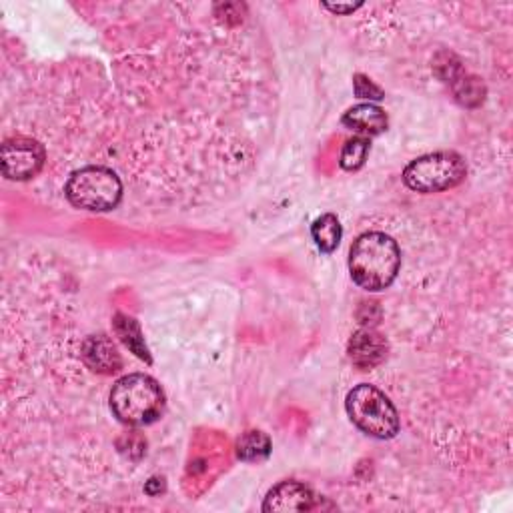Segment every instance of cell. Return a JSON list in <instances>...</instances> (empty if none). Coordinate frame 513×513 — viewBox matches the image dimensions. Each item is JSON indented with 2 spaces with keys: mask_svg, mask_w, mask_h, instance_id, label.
I'll list each match as a JSON object with an SVG mask.
<instances>
[{
  "mask_svg": "<svg viewBox=\"0 0 513 513\" xmlns=\"http://www.w3.org/2000/svg\"><path fill=\"white\" fill-rule=\"evenodd\" d=\"M65 195L77 209L107 213L119 207L123 199V183L113 169L89 165L69 177Z\"/></svg>",
  "mask_w": 513,
  "mask_h": 513,
  "instance_id": "obj_4",
  "label": "cell"
},
{
  "mask_svg": "<svg viewBox=\"0 0 513 513\" xmlns=\"http://www.w3.org/2000/svg\"><path fill=\"white\" fill-rule=\"evenodd\" d=\"M113 327H115V333L119 335V339H121L137 357H141V359H145L147 363H151V355H149L145 337H143L141 327H139V323H137L135 319H131V317H127V315H123V313H119V315L115 317Z\"/></svg>",
  "mask_w": 513,
  "mask_h": 513,
  "instance_id": "obj_12",
  "label": "cell"
},
{
  "mask_svg": "<svg viewBox=\"0 0 513 513\" xmlns=\"http://www.w3.org/2000/svg\"><path fill=\"white\" fill-rule=\"evenodd\" d=\"M341 237H343V227L337 215L333 213H325L311 223V239L315 241L321 253H327V255L333 253L339 247Z\"/></svg>",
  "mask_w": 513,
  "mask_h": 513,
  "instance_id": "obj_11",
  "label": "cell"
},
{
  "mask_svg": "<svg viewBox=\"0 0 513 513\" xmlns=\"http://www.w3.org/2000/svg\"><path fill=\"white\" fill-rule=\"evenodd\" d=\"M271 453V439L263 431H245L237 441V457L247 463L263 461Z\"/></svg>",
  "mask_w": 513,
  "mask_h": 513,
  "instance_id": "obj_13",
  "label": "cell"
},
{
  "mask_svg": "<svg viewBox=\"0 0 513 513\" xmlns=\"http://www.w3.org/2000/svg\"><path fill=\"white\" fill-rule=\"evenodd\" d=\"M353 91H355V97L357 99H363V101H383L385 99V93L381 91V87H377L369 77L365 75H355L353 77Z\"/></svg>",
  "mask_w": 513,
  "mask_h": 513,
  "instance_id": "obj_15",
  "label": "cell"
},
{
  "mask_svg": "<svg viewBox=\"0 0 513 513\" xmlns=\"http://www.w3.org/2000/svg\"><path fill=\"white\" fill-rule=\"evenodd\" d=\"M315 505L313 491L301 481H281L265 497L263 511H309Z\"/></svg>",
  "mask_w": 513,
  "mask_h": 513,
  "instance_id": "obj_8",
  "label": "cell"
},
{
  "mask_svg": "<svg viewBox=\"0 0 513 513\" xmlns=\"http://www.w3.org/2000/svg\"><path fill=\"white\" fill-rule=\"evenodd\" d=\"M109 405L121 423L143 427L161 417L165 409V393L151 375L131 373L113 385Z\"/></svg>",
  "mask_w": 513,
  "mask_h": 513,
  "instance_id": "obj_2",
  "label": "cell"
},
{
  "mask_svg": "<svg viewBox=\"0 0 513 513\" xmlns=\"http://www.w3.org/2000/svg\"><path fill=\"white\" fill-rule=\"evenodd\" d=\"M467 177V165L453 151H437L413 159L403 171L407 189L423 195L443 193L461 185Z\"/></svg>",
  "mask_w": 513,
  "mask_h": 513,
  "instance_id": "obj_5",
  "label": "cell"
},
{
  "mask_svg": "<svg viewBox=\"0 0 513 513\" xmlns=\"http://www.w3.org/2000/svg\"><path fill=\"white\" fill-rule=\"evenodd\" d=\"M345 409L353 425L369 437L393 439L399 433V413L391 399L375 385H355L345 397Z\"/></svg>",
  "mask_w": 513,
  "mask_h": 513,
  "instance_id": "obj_3",
  "label": "cell"
},
{
  "mask_svg": "<svg viewBox=\"0 0 513 513\" xmlns=\"http://www.w3.org/2000/svg\"><path fill=\"white\" fill-rule=\"evenodd\" d=\"M387 349H389L387 339L375 329H359L349 339V347H347L351 363L363 371H369L379 363H383L387 357Z\"/></svg>",
  "mask_w": 513,
  "mask_h": 513,
  "instance_id": "obj_7",
  "label": "cell"
},
{
  "mask_svg": "<svg viewBox=\"0 0 513 513\" xmlns=\"http://www.w3.org/2000/svg\"><path fill=\"white\" fill-rule=\"evenodd\" d=\"M343 127L357 133L359 137H377L381 133L387 131V125H389V119H387V113L373 105V103H361V105H355L351 107L343 119H341Z\"/></svg>",
  "mask_w": 513,
  "mask_h": 513,
  "instance_id": "obj_10",
  "label": "cell"
},
{
  "mask_svg": "<svg viewBox=\"0 0 513 513\" xmlns=\"http://www.w3.org/2000/svg\"><path fill=\"white\" fill-rule=\"evenodd\" d=\"M369 151H371V141L367 137L349 139L341 149V157H339L341 169L349 173L359 171L365 165Z\"/></svg>",
  "mask_w": 513,
  "mask_h": 513,
  "instance_id": "obj_14",
  "label": "cell"
},
{
  "mask_svg": "<svg viewBox=\"0 0 513 513\" xmlns=\"http://www.w3.org/2000/svg\"><path fill=\"white\" fill-rule=\"evenodd\" d=\"M85 365L101 375H111L121 369L123 361L115 343L107 335H93L83 343L81 349Z\"/></svg>",
  "mask_w": 513,
  "mask_h": 513,
  "instance_id": "obj_9",
  "label": "cell"
},
{
  "mask_svg": "<svg viewBox=\"0 0 513 513\" xmlns=\"http://www.w3.org/2000/svg\"><path fill=\"white\" fill-rule=\"evenodd\" d=\"M347 265L349 275L359 289L379 293L389 289L397 279L401 269V249L391 235L369 231L353 241Z\"/></svg>",
  "mask_w": 513,
  "mask_h": 513,
  "instance_id": "obj_1",
  "label": "cell"
},
{
  "mask_svg": "<svg viewBox=\"0 0 513 513\" xmlns=\"http://www.w3.org/2000/svg\"><path fill=\"white\" fill-rule=\"evenodd\" d=\"M47 161V149L29 137H15L3 143L0 149V167L11 181H29L37 177Z\"/></svg>",
  "mask_w": 513,
  "mask_h": 513,
  "instance_id": "obj_6",
  "label": "cell"
},
{
  "mask_svg": "<svg viewBox=\"0 0 513 513\" xmlns=\"http://www.w3.org/2000/svg\"><path fill=\"white\" fill-rule=\"evenodd\" d=\"M363 5L361 3H357V5H329V3H325L323 5V9H327L329 13H333V15H351V13H355L357 9H361Z\"/></svg>",
  "mask_w": 513,
  "mask_h": 513,
  "instance_id": "obj_16",
  "label": "cell"
}]
</instances>
